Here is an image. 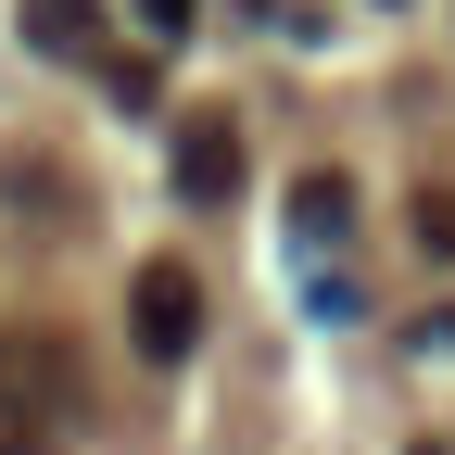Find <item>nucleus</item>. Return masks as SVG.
Masks as SVG:
<instances>
[{
    "label": "nucleus",
    "mask_w": 455,
    "mask_h": 455,
    "mask_svg": "<svg viewBox=\"0 0 455 455\" xmlns=\"http://www.w3.org/2000/svg\"><path fill=\"white\" fill-rule=\"evenodd\" d=\"M127 341H140L152 367H178L190 341H203V278H190L178 253H152V266L127 278Z\"/></svg>",
    "instance_id": "obj_2"
},
{
    "label": "nucleus",
    "mask_w": 455,
    "mask_h": 455,
    "mask_svg": "<svg viewBox=\"0 0 455 455\" xmlns=\"http://www.w3.org/2000/svg\"><path fill=\"white\" fill-rule=\"evenodd\" d=\"M26 51L89 64V51H101V0H26Z\"/></svg>",
    "instance_id": "obj_4"
},
{
    "label": "nucleus",
    "mask_w": 455,
    "mask_h": 455,
    "mask_svg": "<svg viewBox=\"0 0 455 455\" xmlns=\"http://www.w3.org/2000/svg\"><path fill=\"white\" fill-rule=\"evenodd\" d=\"M418 455H443V443H418Z\"/></svg>",
    "instance_id": "obj_8"
},
{
    "label": "nucleus",
    "mask_w": 455,
    "mask_h": 455,
    "mask_svg": "<svg viewBox=\"0 0 455 455\" xmlns=\"http://www.w3.org/2000/svg\"><path fill=\"white\" fill-rule=\"evenodd\" d=\"M64 430H76V341L51 329L0 341V455H64Z\"/></svg>",
    "instance_id": "obj_1"
},
{
    "label": "nucleus",
    "mask_w": 455,
    "mask_h": 455,
    "mask_svg": "<svg viewBox=\"0 0 455 455\" xmlns=\"http://www.w3.org/2000/svg\"><path fill=\"white\" fill-rule=\"evenodd\" d=\"M190 13H203V0H140V26H152V38H190Z\"/></svg>",
    "instance_id": "obj_7"
},
{
    "label": "nucleus",
    "mask_w": 455,
    "mask_h": 455,
    "mask_svg": "<svg viewBox=\"0 0 455 455\" xmlns=\"http://www.w3.org/2000/svg\"><path fill=\"white\" fill-rule=\"evenodd\" d=\"M178 203H203V215L241 203V127L228 114H178Z\"/></svg>",
    "instance_id": "obj_3"
},
{
    "label": "nucleus",
    "mask_w": 455,
    "mask_h": 455,
    "mask_svg": "<svg viewBox=\"0 0 455 455\" xmlns=\"http://www.w3.org/2000/svg\"><path fill=\"white\" fill-rule=\"evenodd\" d=\"M418 253H455V190H430V203H418Z\"/></svg>",
    "instance_id": "obj_6"
},
{
    "label": "nucleus",
    "mask_w": 455,
    "mask_h": 455,
    "mask_svg": "<svg viewBox=\"0 0 455 455\" xmlns=\"http://www.w3.org/2000/svg\"><path fill=\"white\" fill-rule=\"evenodd\" d=\"M291 228H304V241H341V228H355V178H329V164H316V178L291 190Z\"/></svg>",
    "instance_id": "obj_5"
}]
</instances>
